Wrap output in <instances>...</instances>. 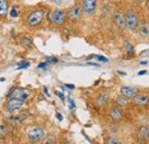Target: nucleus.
Returning <instances> with one entry per match:
<instances>
[{
    "label": "nucleus",
    "instance_id": "nucleus-13",
    "mask_svg": "<svg viewBox=\"0 0 149 144\" xmlns=\"http://www.w3.org/2000/svg\"><path fill=\"white\" fill-rule=\"evenodd\" d=\"M109 102V93L108 91H102L97 95V97L95 98V104L99 108H103L107 105V103Z\"/></svg>",
    "mask_w": 149,
    "mask_h": 144
},
{
    "label": "nucleus",
    "instance_id": "nucleus-25",
    "mask_svg": "<svg viewBox=\"0 0 149 144\" xmlns=\"http://www.w3.org/2000/svg\"><path fill=\"white\" fill-rule=\"evenodd\" d=\"M46 62H47L48 64H52V63H57L58 60H57L56 57H47V58H46Z\"/></svg>",
    "mask_w": 149,
    "mask_h": 144
},
{
    "label": "nucleus",
    "instance_id": "nucleus-33",
    "mask_svg": "<svg viewBox=\"0 0 149 144\" xmlns=\"http://www.w3.org/2000/svg\"><path fill=\"white\" fill-rule=\"evenodd\" d=\"M146 73H147L146 70H142V71H140L139 73H138V75H143V74H146Z\"/></svg>",
    "mask_w": 149,
    "mask_h": 144
},
{
    "label": "nucleus",
    "instance_id": "nucleus-29",
    "mask_svg": "<svg viewBox=\"0 0 149 144\" xmlns=\"http://www.w3.org/2000/svg\"><path fill=\"white\" fill-rule=\"evenodd\" d=\"M69 104H70V109H74V100H71V98H69Z\"/></svg>",
    "mask_w": 149,
    "mask_h": 144
},
{
    "label": "nucleus",
    "instance_id": "nucleus-14",
    "mask_svg": "<svg viewBox=\"0 0 149 144\" xmlns=\"http://www.w3.org/2000/svg\"><path fill=\"white\" fill-rule=\"evenodd\" d=\"M149 134V126L148 125H142L138 128L136 130V138L140 142H145L147 140V136Z\"/></svg>",
    "mask_w": 149,
    "mask_h": 144
},
{
    "label": "nucleus",
    "instance_id": "nucleus-18",
    "mask_svg": "<svg viewBox=\"0 0 149 144\" xmlns=\"http://www.w3.org/2000/svg\"><path fill=\"white\" fill-rule=\"evenodd\" d=\"M124 48H125V53L129 57H133L135 55V49H134V46L130 44L129 41H125L124 44Z\"/></svg>",
    "mask_w": 149,
    "mask_h": 144
},
{
    "label": "nucleus",
    "instance_id": "nucleus-8",
    "mask_svg": "<svg viewBox=\"0 0 149 144\" xmlns=\"http://www.w3.org/2000/svg\"><path fill=\"white\" fill-rule=\"evenodd\" d=\"M112 22L113 24L119 29V30H126V24H125V14L122 13L120 10H116L112 14Z\"/></svg>",
    "mask_w": 149,
    "mask_h": 144
},
{
    "label": "nucleus",
    "instance_id": "nucleus-2",
    "mask_svg": "<svg viewBox=\"0 0 149 144\" xmlns=\"http://www.w3.org/2000/svg\"><path fill=\"white\" fill-rule=\"evenodd\" d=\"M45 137V129L40 126L30 127L26 132V140L31 144H36L41 142V140Z\"/></svg>",
    "mask_w": 149,
    "mask_h": 144
},
{
    "label": "nucleus",
    "instance_id": "nucleus-17",
    "mask_svg": "<svg viewBox=\"0 0 149 144\" xmlns=\"http://www.w3.org/2000/svg\"><path fill=\"white\" fill-rule=\"evenodd\" d=\"M9 10V0H0V16L6 17Z\"/></svg>",
    "mask_w": 149,
    "mask_h": 144
},
{
    "label": "nucleus",
    "instance_id": "nucleus-11",
    "mask_svg": "<svg viewBox=\"0 0 149 144\" xmlns=\"http://www.w3.org/2000/svg\"><path fill=\"white\" fill-rule=\"evenodd\" d=\"M29 96H30V91L24 89V88H22V87H16V88H14L13 91L10 93V95H9V97L19 98V100H22V101H25Z\"/></svg>",
    "mask_w": 149,
    "mask_h": 144
},
{
    "label": "nucleus",
    "instance_id": "nucleus-27",
    "mask_svg": "<svg viewBox=\"0 0 149 144\" xmlns=\"http://www.w3.org/2000/svg\"><path fill=\"white\" fill-rule=\"evenodd\" d=\"M47 65H48V63H47V62H41V63H39V64H38V68H39V69H45Z\"/></svg>",
    "mask_w": 149,
    "mask_h": 144
},
{
    "label": "nucleus",
    "instance_id": "nucleus-12",
    "mask_svg": "<svg viewBox=\"0 0 149 144\" xmlns=\"http://www.w3.org/2000/svg\"><path fill=\"white\" fill-rule=\"evenodd\" d=\"M119 93H120L122 96H124L129 100H132L138 94V89L134 88V87H131V86H123V87H120Z\"/></svg>",
    "mask_w": 149,
    "mask_h": 144
},
{
    "label": "nucleus",
    "instance_id": "nucleus-10",
    "mask_svg": "<svg viewBox=\"0 0 149 144\" xmlns=\"http://www.w3.org/2000/svg\"><path fill=\"white\" fill-rule=\"evenodd\" d=\"M108 116H109V118L111 119L113 123H119L124 118V114H123L122 109L118 108V107H112V108H110L109 112H108Z\"/></svg>",
    "mask_w": 149,
    "mask_h": 144
},
{
    "label": "nucleus",
    "instance_id": "nucleus-20",
    "mask_svg": "<svg viewBox=\"0 0 149 144\" xmlns=\"http://www.w3.org/2000/svg\"><path fill=\"white\" fill-rule=\"evenodd\" d=\"M41 144H56L55 136H53V135L45 136V137L41 140Z\"/></svg>",
    "mask_w": 149,
    "mask_h": 144
},
{
    "label": "nucleus",
    "instance_id": "nucleus-35",
    "mask_svg": "<svg viewBox=\"0 0 149 144\" xmlns=\"http://www.w3.org/2000/svg\"><path fill=\"white\" fill-rule=\"evenodd\" d=\"M117 73H119L120 75H126V73H125V72H123V71H117Z\"/></svg>",
    "mask_w": 149,
    "mask_h": 144
},
{
    "label": "nucleus",
    "instance_id": "nucleus-30",
    "mask_svg": "<svg viewBox=\"0 0 149 144\" xmlns=\"http://www.w3.org/2000/svg\"><path fill=\"white\" fill-rule=\"evenodd\" d=\"M56 118H57V120H60V121H62V120H63V117H62V114H61V113H58V112L56 113Z\"/></svg>",
    "mask_w": 149,
    "mask_h": 144
},
{
    "label": "nucleus",
    "instance_id": "nucleus-1",
    "mask_svg": "<svg viewBox=\"0 0 149 144\" xmlns=\"http://www.w3.org/2000/svg\"><path fill=\"white\" fill-rule=\"evenodd\" d=\"M45 19V10L41 8H38L32 10L25 18V24L29 28H37L39 26L42 21Z\"/></svg>",
    "mask_w": 149,
    "mask_h": 144
},
{
    "label": "nucleus",
    "instance_id": "nucleus-9",
    "mask_svg": "<svg viewBox=\"0 0 149 144\" xmlns=\"http://www.w3.org/2000/svg\"><path fill=\"white\" fill-rule=\"evenodd\" d=\"M132 103L139 108H148L149 105V95L147 94H136L132 98Z\"/></svg>",
    "mask_w": 149,
    "mask_h": 144
},
{
    "label": "nucleus",
    "instance_id": "nucleus-3",
    "mask_svg": "<svg viewBox=\"0 0 149 144\" xmlns=\"http://www.w3.org/2000/svg\"><path fill=\"white\" fill-rule=\"evenodd\" d=\"M125 24H126V30H130V31L136 30L140 24L139 14L133 8H129L125 13Z\"/></svg>",
    "mask_w": 149,
    "mask_h": 144
},
{
    "label": "nucleus",
    "instance_id": "nucleus-15",
    "mask_svg": "<svg viewBox=\"0 0 149 144\" xmlns=\"http://www.w3.org/2000/svg\"><path fill=\"white\" fill-rule=\"evenodd\" d=\"M136 30L142 38H149V22H143V23L139 24Z\"/></svg>",
    "mask_w": 149,
    "mask_h": 144
},
{
    "label": "nucleus",
    "instance_id": "nucleus-36",
    "mask_svg": "<svg viewBox=\"0 0 149 144\" xmlns=\"http://www.w3.org/2000/svg\"><path fill=\"white\" fill-rule=\"evenodd\" d=\"M148 62L147 61H142V62H140V65H145V64H147Z\"/></svg>",
    "mask_w": 149,
    "mask_h": 144
},
{
    "label": "nucleus",
    "instance_id": "nucleus-19",
    "mask_svg": "<svg viewBox=\"0 0 149 144\" xmlns=\"http://www.w3.org/2000/svg\"><path fill=\"white\" fill-rule=\"evenodd\" d=\"M19 45L24 48H31L32 47V41L29 37H22L19 39Z\"/></svg>",
    "mask_w": 149,
    "mask_h": 144
},
{
    "label": "nucleus",
    "instance_id": "nucleus-23",
    "mask_svg": "<svg viewBox=\"0 0 149 144\" xmlns=\"http://www.w3.org/2000/svg\"><path fill=\"white\" fill-rule=\"evenodd\" d=\"M9 15H10V17H12V18H16L17 16H19L16 7H13V8H12V9L9 10Z\"/></svg>",
    "mask_w": 149,
    "mask_h": 144
},
{
    "label": "nucleus",
    "instance_id": "nucleus-31",
    "mask_svg": "<svg viewBox=\"0 0 149 144\" xmlns=\"http://www.w3.org/2000/svg\"><path fill=\"white\" fill-rule=\"evenodd\" d=\"M87 64L88 65H93V66H99L100 64H97V63H93V62H87Z\"/></svg>",
    "mask_w": 149,
    "mask_h": 144
},
{
    "label": "nucleus",
    "instance_id": "nucleus-6",
    "mask_svg": "<svg viewBox=\"0 0 149 144\" xmlns=\"http://www.w3.org/2000/svg\"><path fill=\"white\" fill-rule=\"evenodd\" d=\"M24 104V101L19 100V98H15V97H9L8 101L6 102V111L9 112V113H14L16 111H19V109L23 107Z\"/></svg>",
    "mask_w": 149,
    "mask_h": 144
},
{
    "label": "nucleus",
    "instance_id": "nucleus-37",
    "mask_svg": "<svg viewBox=\"0 0 149 144\" xmlns=\"http://www.w3.org/2000/svg\"><path fill=\"white\" fill-rule=\"evenodd\" d=\"M146 7L147 9H149V0H146Z\"/></svg>",
    "mask_w": 149,
    "mask_h": 144
},
{
    "label": "nucleus",
    "instance_id": "nucleus-5",
    "mask_svg": "<svg viewBox=\"0 0 149 144\" xmlns=\"http://www.w3.org/2000/svg\"><path fill=\"white\" fill-rule=\"evenodd\" d=\"M67 22V12L63 9H54L51 12V23L55 26H62Z\"/></svg>",
    "mask_w": 149,
    "mask_h": 144
},
{
    "label": "nucleus",
    "instance_id": "nucleus-7",
    "mask_svg": "<svg viewBox=\"0 0 149 144\" xmlns=\"http://www.w3.org/2000/svg\"><path fill=\"white\" fill-rule=\"evenodd\" d=\"M81 8L86 15H93L97 9V0H81Z\"/></svg>",
    "mask_w": 149,
    "mask_h": 144
},
{
    "label": "nucleus",
    "instance_id": "nucleus-38",
    "mask_svg": "<svg viewBox=\"0 0 149 144\" xmlns=\"http://www.w3.org/2000/svg\"><path fill=\"white\" fill-rule=\"evenodd\" d=\"M61 144H72V143H70L69 141H63V142H62Z\"/></svg>",
    "mask_w": 149,
    "mask_h": 144
},
{
    "label": "nucleus",
    "instance_id": "nucleus-22",
    "mask_svg": "<svg viewBox=\"0 0 149 144\" xmlns=\"http://www.w3.org/2000/svg\"><path fill=\"white\" fill-rule=\"evenodd\" d=\"M29 65H30V63L28 61H22L17 64V69H26V68H29Z\"/></svg>",
    "mask_w": 149,
    "mask_h": 144
},
{
    "label": "nucleus",
    "instance_id": "nucleus-16",
    "mask_svg": "<svg viewBox=\"0 0 149 144\" xmlns=\"http://www.w3.org/2000/svg\"><path fill=\"white\" fill-rule=\"evenodd\" d=\"M131 101L129 98H126V97H124V96H118L117 98H116V101H115V104H116V107H118V108L120 109H124V108H127L129 105H130Z\"/></svg>",
    "mask_w": 149,
    "mask_h": 144
},
{
    "label": "nucleus",
    "instance_id": "nucleus-39",
    "mask_svg": "<svg viewBox=\"0 0 149 144\" xmlns=\"http://www.w3.org/2000/svg\"><path fill=\"white\" fill-rule=\"evenodd\" d=\"M116 144H123V143H122V142H120V141H119V142H117V143H116Z\"/></svg>",
    "mask_w": 149,
    "mask_h": 144
},
{
    "label": "nucleus",
    "instance_id": "nucleus-4",
    "mask_svg": "<svg viewBox=\"0 0 149 144\" xmlns=\"http://www.w3.org/2000/svg\"><path fill=\"white\" fill-rule=\"evenodd\" d=\"M83 16V8L80 3H74L67 10V19L71 23H77Z\"/></svg>",
    "mask_w": 149,
    "mask_h": 144
},
{
    "label": "nucleus",
    "instance_id": "nucleus-21",
    "mask_svg": "<svg viewBox=\"0 0 149 144\" xmlns=\"http://www.w3.org/2000/svg\"><path fill=\"white\" fill-rule=\"evenodd\" d=\"M117 142H119V138L116 135H109L106 138V144H116Z\"/></svg>",
    "mask_w": 149,
    "mask_h": 144
},
{
    "label": "nucleus",
    "instance_id": "nucleus-34",
    "mask_svg": "<svg viewBox=\"0 0 149 144\" xmlns=\"http://www.w3.org/2000/svg\"><path fill=\"white\" fill-rule=\"evenodd\" d=\"M44 91H45V94H46L47 96H49V93H48V89H47V87H44Z\"/></svg>",
    "mask_w": 149,
    "mask_h": 144
},
{
    "label": "nucleus",
    "instance_id": "nucleus-32",
    "mask_svg": "<svg viewBox=\"0 0 149 144\" xmlns=\"http://www.w3.org/2000/svg\"><path fill=\"white\" fill-rule=\"evenodd\" d=\"M65 87H67V88H69V89H74V85H68V84L65 85Z\"/></svg>",
    "mask_w": 149,
    "mask_h": 144
},
{
    "label": "nucleus",
    "instance_id": "nucleus-40",
    "mask_svg": "<svg viewBox=\"0 0 149 144\" xmlns=\"http://www.w3.org/2000/svg\"><path fill=\"white\" fill-rule=\"evenodd\" d=\"M147 141L149 142V134H148V136H147Z\"/></svg>",
    "mask_w": 149,
    "mask_h": 144
},
{
    "label": "nucleus",
    "instance_id": "nucleus-28",
    "mask_svg": "<svg viewBox=\"0 0 149 144\" xmlns=\"http://www.w3.org/2000/svg\"><path fill=\"white\" fill-rule=\"evenodd\" d=\"M56 95L61 98V101H64V95L62 94V93H60V91H56Z\"/></svg>",
    "mask_w": 149,
    "mask_h": 144
},
{
    "label": "nucleus",
    "instance_id": "nucleus-41",
    "mask_svg": "<svg viewBox=\"0 0 149 144\" xmlns=\"http://www.w3.org/2000/svg\"><path fill=\"white\" fill-rule=\"evenodd\" d=\"M148 118H149V112H148Z\"/></svg>",
    "mask_w": 149,
    "mask_h": 144
},
{
    "label": "nucleus",
    "instance_id": "nucleus-26",
    "mask_svg": "<svg viewBox=\"0 0 149 144\" xmlns=\"http://www.w3.org/2000/svg\"><path fill=\"white\" fill-rule=\"evenodd\" d=\"M6 127L5 126H0V138H2L5 135H6Z\"/></svg>",
    "mask_w": 149,
    "mask_h": 144
},
{
    "label": "nucleus",
    "instance_id": "nucleus-24",
    "mask_svg": "<svg viewBox=\"0 0 149 144\" xmlns=\"http://www.w3.org/2000/svg\"><path fill=\"white\" fill-rule=\"evenodd\" d=\"M94 58H96L97 61L103 62V63H107L108 62V58L107 57H103V56H100V55H94Z\"/></svg>",
    "mask_w": 149,
    "mask_h": 144
}]
</instances>
